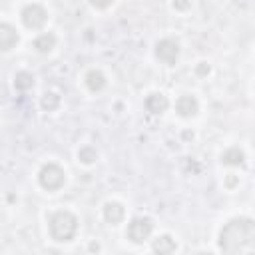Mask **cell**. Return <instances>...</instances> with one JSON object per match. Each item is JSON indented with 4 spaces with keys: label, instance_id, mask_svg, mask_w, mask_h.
<instances>
[{
    "label": "cell",
    "instance_id": "obj_1",
    "mask_svg": "<svg viewBox=\"0 0 255 255\" xmlns=\"http://www.w3.org/2000/svg\"><path fill=\"white\" fill-rule=\"evenodd\" d=\"M217 247L223 253H249L255 247V221L249 215H237L223 223L217 235Z\"/></svg>",
    "mask_w": 255,
    "mask_h": 255
},
{
    "label": "cell",
    "instance_id": "obj_2",
    "mask_svg": "<svg viewBox=\"0 0 255 255\" xmlns=\"http://www.w3.org/2000/svg\"><path fill=\"white\" fill-rule=\"evenodd\" d=\"M48 235L56 243H70L76 239L80 229V219L70 209H54L46 215Z\"/></svg>",
    "mask_w": 255,
    "mask_h": 255
},
{
    "label": "cell",
    "instance_id": "obj_3",
    "mask_svg": "<svg viewBox=\"0 0 255 255\" xmlns=\"http://www.w3.org/2000/svg\"><path fill=\"white\" fill-rule=\"evenodd\" d=\"M38 185L48 191V193H56L66 185V169L58 163V161H46L40 165L38 169Z\"/></svg>",
    "mask_w": 255,
    "mask_h": 255
},
{
    "label": "cell",
    "instance_id": "obj_4",
    "mask_svg": "<svg viewBox=\"0 0 255 255\" xmlns=\"http://www.w3.org/2000/svg\"><path fill=\"white\" fill-rule=\"evenodd\" d=\"M48 10L46 6H42L40 2H30L26 6H22L20 10V22L26 30H44V26L48 24Z\"/></svg>",
    "mask_w": 255,
    "mask_h": 255
},
{
    "label": "cell",
    "instance_id": "obj_5",
    "mask_svg": "<svg viewBox=\"0 0 255 255\" xmlns=\"http://www.w3.org/2000/svg\"><path fill=\"white\" fill-rule=\"evenodd\" d=\"M179 54H181V44H179V40H175L171 36L157 40L153 46V56L163 66H175L179 60Z\"/></svg>",
    "mask_w": 255,
    "mask_h": 255
},
{
    "label": "cell",
    "instance_id": "obj_6",
    "mask_svg": "<svg viewBox=\"0 0 255 255\" xmlns=\"http://www.w3.org/2000/svg\"><path fill=\"white\" fill-rule=\"evenodd\" d=\"M151 233H153V221H151V217H147V215H137V217H133L129 223H128V227H126V237H128V241H131V243H145L149 237H151Z\"/></svg>",
    "mask_w": 255,
    "mask_h": 255
},
{
    "label": "cell",
    "instance_id": "obj_7",
    "mask_svg": "<svg viewBox=\"0 0 255 255\" xmlns=\"http://www.w3.org/2000/svg\"><path fill=\"white\" fill-rule=\"evenodd\" d=\"M102 217H104V221L108 225L118 227L120 223L126 221V205L122 201H118V199H108L102 205Z\"/></svg>",
    "mask_w": 255,
    "mask_h": 255
},
{
    "label": "cell",
    "instance_id": "obj_8",
    "mask_svg": "<svg viewBox=\"0 0 255 255\" xmlns=\"http://www.w3.org/2000/svg\"><path fill=\"white\" fill-rule=\"evenodd\" d=\"M173 108H175V114L181 120H191V118H195L199 114V100L193 94H181L175 100Z\"/></svg>",
    "mask_w": 255,
    "mask_h": 255
},
{
    "label": "cell",
    "instance_id": "obj_9",
    "mask_svg": "<svg viewBox=\"0 0 255 255\" xmlns=\"http://www.w3.org/2000/svg\"><path fill=\"white\" fill-rule=\"evenodd\" d=\"M20 44V32L14 24L2 20L0 22V52H10Z\"/></svg>",
    "mask_w": 255,
    "mask_h": 255
},
{
    "label": "cell",
    "instance_id": "obj_10",
    "mask_svg": "<svg viewBox=\"0 0 255 255\" xmlns=\"http://www.w3.org/2000/svg\"><path fill=\"white\" fill-rule=\"evenodd\" d=\"M219 161L225 167H245L247 165V155L239 145H229L219 153Z\"/></svg>",
    "mask_w": 255,
    "mask_h": 255
},
{
    "label": "cell",
    "instance_id": "obj_11",
    "mask_svg": "<svg viewBox=\"0 0 255 255\" xmlns=\"http://www.w3.org/2000/svg\"><path fill=\"white\" fill-rule=\"evenodd\" d=\"M84 86L90 94H100L108 86V78L100 68H90L84 74Z\"/></svg>",
    "mask_w": 255,
    "mask_h": 255
},
{
    "label": "cell",
    "instance_id": "obj_12",
    "mask_svg": "<svg viewBox=\"0 0 255 255\" xmlns=\"http://www.w3.org/2000/svg\"><path fill=\"white\" fill-rule=\"evenodd\" d=\"M143 106L149 114H163L169 108V98L163 92H149L143 100Z\"/></svg>",
    "mask_w": 255,
    "mask_h": 255
},
{
    "label": "cell",
    "instance_id": "obj_13",
    "mask_svg": "<svg viewBox=\"0 0 255 255\" xmlns=\"http://www.w3.org/2000/svg\"><path fill=\"white\" fill-rule=\"evenodd\" d=\"M58 44V38L54 32H40L34 40H32V46L38 54H50Z\"/></svg>",
    "mask_w": 255,
    "mask_h": 255
},
{
    "label": "cell",
    "instance_id": "obj_14",
    "mask_svg": "<svg viewBox=\"0 0 255 255\" xmlns=\"http://www.w3.org/2000/svg\"><path fill=\"white\" fill-rule=\"evenodd\" d=\"M151 251H155V253H175V251H177V241H175L173 235L161 233V235H157V237L153 239Z\"/></svg>",
    "mask_w": 255,
    "mask_h": 255
},
{
    "label": "cell",
    "instance_id": "obj_15",
    "mask_svg": "<svg viewBox=\"0 0 255 255\" xmlns=\"http://www.w3.org/2000/svg\"><path fill=\"white\" fill-rule=\"evenodd\" d=\"M76 159H78V163L90 167V165H94V163L98 161V151H96L94 145L84 143V145H80V147L76 149Z\"/></svg>",
    "mask_w": 255,
    "mask_h": 255
},
{
    "label": "cell",
    "instance_id": "obj_16",
    "mask_svg": "<svg viewBox=\"0 0 255 255\" xmlns=\"http://www.w3.org/2000/svg\"><path fill=\"white\" fill-rule=\"evenodd\" d=\"M14 88H16L18 92H28V90H32V88H34V76H32L30 72H26V70L16 72V76H14Z\"/></svg>",
    "mask_w": 255,
    "mask_h": 255
},
{
    "label": "cell",
    "instance_id": "obj_17",
    "mask_svg": "<svg viewBox=\"0 0 255 255\" xmlns=\"http://www.w3.org/2000/svg\"><path fill=\"white\" fill-rule=\"evenodd\" d=\"M40 106H42L44 112H56L62 106V98H60L58 92H46V94H42Z\"/></svg>",
    "mask_w": 255,
    "mask_h": 255
},
{
    "label": "cell",
    "instance_id": "obj_18",
    "mask_svg": "<svg viewBox=\"0 0 255 255\" xmlns=\"http://www.w3.org/2000/svg\"><path fill=\"white\" fill-rule=\"evenodd\" d=\"M193 74H195L197 78H207V76L211 74V66H209V62H205V60L197 62V64L193 66Z\"/></svg>",
    "mask_w": 255,
    "mask_h": 255
},
{
    "label": "cell",
    "instance_id": "obj_19",
    "mask_svg": "<svg viewBox=\"0 0 255 255\" xmlns=\"http://www.w3.org/2000/svg\"><path fill=\"white\" fill-rule=\"evenodd\" d=\"M171 8L179 14H185L191 10V0H171Z\"/></svg>",
    "mask_w": 255,
    "mask_h": 255
},
{
    "label": "cell",
    "instance_id": "obj_20",
    "mask_svg": "<svg viewBox=\"0 0 255 255\" xmlns=\"http://www.w3.org/2000/svg\"><path fill=\"white\" fill-rule=\"evenodd\" d=\"M88 2H90V6H92L94 10H100V12L112 8V4H114V0H88Z\"/></svg>",
    "mask_w": 255,
    "mask_h": 255
},
{
    "label": "cell",
    "instance_id": "obj_21",
    "mask_svg": "<svg viewBox=\"0 0 255 255\" xmlns=\"http://www.w3.org/2000/svg\"><path fill=\"white\" fill-rule=\"evenodd\" d=\"M223 185H225V189L233 191V189L239 185V175H237V173H229V175H225V181H223Z\"/></svg>",
    "mask_w": 255,
    "mask_h": 255
},
{
    "label": "cell",
    "instance_id": "obj_22",
    "mask_svg": "<svg viewBox=\"0 0 255 255\" xmlns=\"http://www.w3.org/2000/svg\"><path fill=\"white\" fill-rule=\"evenodd\" d=\"M88 251H102V245H100L98 241H92V243L88 245Z\"/></svg>",
    "mask_w": 255,
    "mask_h": 255
},
{
    "label": "cell",
    "instance_id": "obj_23",
    "mask_svg": "<svg viewBox=\"0 0 255 255\" xmlns=\"http://www.w3.org/2000/svg\"><path fill=\"white\" fill-rule=\"evenodd\" d=\"M183 137H187V139L191 137V139H193V137H195V133H193V131H189V129H185V131H183Z\"/></svg>",
    "mask_w": 255,
    "mask_h": 255
}]
</instances>
